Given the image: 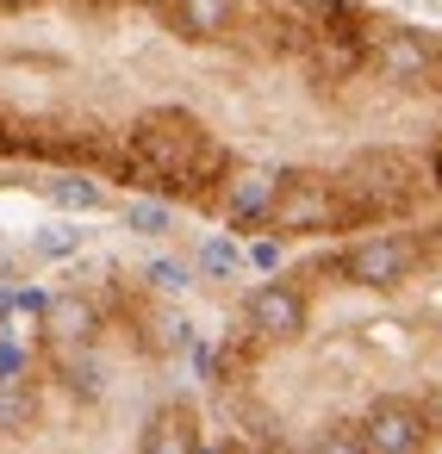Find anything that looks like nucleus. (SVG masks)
Listing matches in <instances>:
<instances>
[{"label": "nucleus", "instance_id": "obj_13", "mask_svg": "<svg viewBox=\"0 0 442 454\" xmlns=\"http://www.w3.org/2000/svg\"><path fill=\"white\" fill-rule=\"evenodd\" d=\"M75 249V231H51V237H38V255H69Z\"/></svg>", "mask_w": 442, "mask_h": 454}, {"label": "nucleus", "instance_id": "obj_12", "mask_svg": "<svg viewBox=\"0 0 442 454\" xmlns=\"http://www.w3.org/2000/svg\"><path fill=\"white\" fill-rule=\"evenodd\" d=\"M193 274H187V262H150V286H162V293H181Z\"/></svg>", "mask_w": 442, "mask_h": 454}, {"label": "nucleus", "instance_id": "obj_5", "mask_svg": "<svg viewBox=\"0 0 442 454\" xmlns=\"http://www.w3.org/2000/svg\"><path fill=\"white\" fill-rule=\"evenodd\" d=\"M436 44L423 38V32H380V38H367V69L380 75V82H392V88H430V75H436Z\"/></svg>", "mask_w": 442, "mask_h": 454}, {"label": "nucleus", "instance_id": "obj_14", "mask_svg": "<svg viewBox=\"0 0 442 454\" xmlns=\"http://www.w3.org/2000/svg\"><path fill=\"white\" fill-rule=\"evenodd\" d=\"M32 7H44V0H0V13H32Z\"/></svg>", "mask_w": 442, "mask_h": 454}, {"label": "nucleus", "instance_id": "obj_1", "mask_svg": "<svg viewBox=\"0 0 442 454\" xmlns=\"http://www.w3.org/2000/svg\"><path fill=\"white\" fill-rule=\"evenodd\" d=\"M113 168L138 187V193H218L225 175H231V156L225 144L181 106H156V113H138L119 137V156Z\"/></svg>", "mask_w": 442, "mask_h": 454}, {"label": "nucleus", "instance_id": "obj_6", "mask_svg": "<svg viewBox=\"0 0 442 454\" xmlns=\"http://www.w3.org/2000/svg\"><path fill=\"white\" fill-rule=\"evenodd\" d=\"M274 193H280L274 168H231L225 187H218V218L231 231H262L268 212H274Z\"/></svg>", "mask_w": 442, "mask_h": 454}, {"label": "nucleus", "instance_id": "obj_16", "mask_svg": "<svg viewBox=\"0 0 442 454\" xmlns=\"http://www.w3.org/2000/svg\"><path fill=\"white\" fill-rule=\"evenodd\" d=\"M436 231H442V224H436Z\"/></svg>", "mask_w": 442, "mask_h": 454}, {"label": "nucleus", "instance_id": "obj_9", "mask_svg": "<svg viewBox=\"0 0 442 454\" xmlns=\"http://www.w3.org/2000/svg\"><path fill=\"white\" fill-rule=\"evenodd\" d=\"M125 224H131L138 237H169V231H175V206L156 200V193H138V200L125 206Z\"/></svg>", "mask_w": 442, "mask_h": 454}, {"label": "nucleus", "instance_id": "obj_10", "mask_svg": "<svg viewBox=\"0 0 442 454\" xmlns=\"http://www.w3.org/2000/svg\"><path fill=\"white\" fill-rule=\"evenodd\" d=\"M51 200H57L63 212H94L107 193H100V181H88V175H75V168H69V175H57V181H51Z\"/></svg>", "mask_w": 442, "mask_h": 454}, {"label": "nucleus", "instance_id": "obj_2", "mask_svg": "<svg viewBox=\"0 0 442 454\" xmlns=\"http://www.w3.org/2000/svg\"><path fill=\"white\" fill-rule=\"evenodd\" d=\"M336 187H343L349 218H392V212H405V206L417 200V175H411V162L392 156V150H361V156L336 175Z\"/></svg>", "mask_w": 442, "mask_h": 454}, {"label": "nucleus", "instance_id": "obj_11", "mask_svg": "<svg viewBox=\"0 0 442 454\" xmlns=\"http://www.w3.org/2000/svg\"><path fill=\"white\" fill-rule=\"evenodd\" d=\"M200 268H206V274H237V268H243V255H237L225 237H212V243L200 249Z\"/></svg>", "mask_w": 442, "mask_h": 454}, {"label": "nucleus", "instance_id": "obj_7", "mask_svg": "<svg viewBox=\"0 0 442 454\" xmlns=\"http://www.w3.org/2000/svg\"><path fill=\"white\" fill-rule=\"evenodd\" d=\"M100 330H107V317L88 293H57L38 311V342L44 348H88V342H100Z\"/></svg>", "mask_w": 442, "mask_h": 454}, {"label": "nucleus", "instance_id": "obj_3", "mask_svg": "<svg viewBox=\"0 0 442 454\" xmlns=\"http://www.w3.org/2000/svg\"><path fill=\"white\" fill-rule=\"evenodd\" d=\"M343 224H349V206H343V187L330 175H312V168L280 175L268 231H280V237H324V231H343Z\"/></svg>", "mask_w": 442, "mask_h": 454}, {"label": "nucleus", "instance_id": "obj_8", "mask_svg": "<svg viewBox=\"0 0 442 454\" xmlns=\"http://www.w3.org/2000/svg\"><path fill=\"white\" fill-rule=\"evenodd\" d=\"M162 13L181 38L212 44V38H231V26L243 20V0H162Z\"/></svg>", "mask_w": 442, "mask_h": 454}, {"label": "nucleus", "instance_id": "obj_15", "mask_svg": "<svg viewBox=\"0 0 442 454\" xmlns=\"http://www.w3.org/2000/svg\"><path fill=\"white\" fill-rule=\"evenodd\" d=\"M7 150H13V125H7V119H0V156H7Z\"/></svg>", "mask_w": 442, "mask_h": 454}, {"label": "nucleus", "instance_id": "obj_4", "mask_svg": "<svg viewBox=\"0 0 442 454\" xmlns=\"http://www.w3.org/2000/svg\"><path fill=\"white\" fill-rule=\"evenodd\" d=\"M417 262H423V249L405 237V231H367V237H355L349 249H343V280L349 286H361V293H392V286H405L411 274H417Z\"/></svg>", "mask_w": 442, "mask_h": 454}]
</instances>
